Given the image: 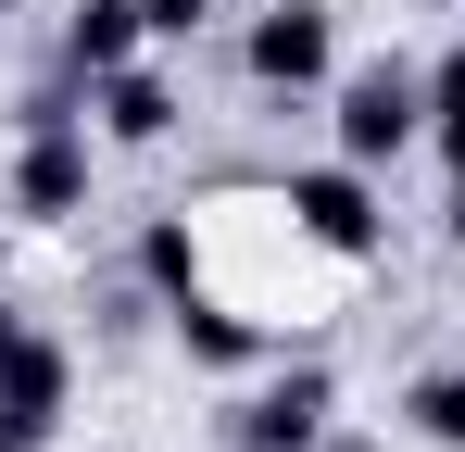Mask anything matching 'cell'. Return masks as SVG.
<instances>
[{"label":"cell","instance_id":"6da1fadb","mask_svg":"<svg viewBox=\"0 0 465 452\" xmlns=\"http://www.w3.org/2000/svg\"><path fill=\"white\" fill-rule=\"evenodd\" d=\"M277 214H290V239L327 251V264H378L390 251V214H378V176H365V163H290Z\"/></svg>","mask_w":465,"mask_h":452},{"label":"cell","instance_id":"7a4b0ae2","mask_svg":"<svg viewBox=\"0 0 465 452\" xmlns=\"http://www.w3.org/2000/svg\"><path fill=\"white\" fill-rule=\"evenodd\" d=\"M239 75H252L264 101L340 88V13H327V0H264V13L239 25Z\"/></svg>","mask_w":465,"mask_h":452},{"label":"cell","instance_id":"3957f363","mask_svg":"<svg viewBox=\"0 0 465 452\" xmlns=\"http://www.w3.org/2000/svg\"><path fill=\"white\" fill-rule=\"evenodd\" d=\"M327 126H340V163L378 176V163H402V151L428 139V75H415V64H352Z\"/></svg>","mask_w":465,"mask_h":452},{"label":"cell","instance_id":"277c9868","mask_svg":"<svg viewBox=\"0 0 465 452\" xmlns=\"http://www.w3.org/2000/svg\"><path fill=\"white\" fill-rule=\"evenodd\" d=\"M327 427H340V377L327 365H277L227 402V452H327Z\"/></svg>","mask_w":465,"mask_h":452},{"label":"cell","instance_id":"5b68a950","mask_svg":"<svg viewBox=\"0 0 465 452\" xmlns=\"http://www.w3.org/2000/svg\"><path fill=\"white\" fill-rule=\"evenodd\" d=\"M88 176H101V126H38V139H13V214L25 226H76Z\"/></svg>","mask_w":465,"mask_h":452},{"label":"cell","instance_id":"8992f818","mask_svg":"<svg viewBox=\"0 0 465 452\" xmlns=\"http://www.w3.org/2000/svg\"><path fill=\"white\" fill-rule=\"evenodd\" d=\"M64 415H76V352H64L51 327H25V339L0 352V427L38 452V440H64Z\"/></svg>","mask_w":465,"mask_h":452},{"label":"cell","instance_id":"52a82bcc","mask_svg":"<svg viewBox=\"0 0 465 452\" xmlns=\"http://www.w3.org/2000/svg\"><path fill=\"white\" fill-rule=\"evenodd\" d=\"M88 126H101V151H163V139H176V75L114 64L101 88H88Z\"/></svg>","mask_w":465,"mask_h":452},{"label":"cell","instance_id":"ba28073f","mask_svg":"<svg viewBox=\"0 0 465 452\" xmlns=\"http://www.w3.org/2000/svg\"><path fill=\"white\" fill-rule=\"evenodd\" d=\"M163 327H176V352H189V365H214V377H252L264 352H277V339H264V327H252V314H239L227 290H189V301H163Z\"/></svg>","mask_w":465,"mask_h":452},{"label":"cell","instance_id":"9c48e42d","mask_svg":"<svg viewBox=\"0 0 465 452\" xmlns=\"http://www.w3.org/2000/svg\"><path fill=\"white\" fill-rule=\"evenodd\" d=\"M139 51H152V13H139V0H76V13H64V75H88V88L114 64H139Z\"/></svg>","mask_w":465,"mask_h":452},{"label":"cell","instance_id":"30bf717a","mask_svg":"<svg viewBox=\"0 0 465 452\" xmlns=\"http://www.w3.org/2000/svg\"><path fill=\"white\" fill-rule=\"evenodd\" d=\"M139 290H163V301L202 290V226H189V214H152V226H139Z\"/></svg>","mask_w":465,"mask_h":452},{"label":"cell","instance_id":"8fae6325","mask_svg":"<svg viewBox=\"0 0 465 452\" xmlns=\"http://www.w3.org/2000/svg\"><path fill=\"white\" fill-rule=\"evenodd\" d=\"M402 427L440 440V452H465V365H428V377H415V389H402Z\"/></svg>","mask_w":465,"mask_h":452},{"label":"cell","instance_id":"7c38bea8","mask_svg":"<svg viewBox=\"0 0 465 452\" xmlns=\"http://www.w3.org/2000/svg\"><path fill=\"white\" fill-rule=\"evenodd\" d=\"M139 13H152V38H202V25H214L227 0H139Z\"/></svg>","mask_w":465,"mask_h":452},{"label":"cell","instance_id":"4fadbf2b","mask_svg":"<svg viewBox=\"0 0 465 452\" xmlns=\"http://www.w3.org/2000/svg\"><path fill=\"white\" fill-rule=\"evenodd\" d=\"M428 151H440V163L465 176V113H428Z\"/></svg>","mask_w":465,"mask_h":452},{"label":"cell","instance_id":"5bb4252c","mask_svg":"<svg viewBox=\"0 0 465 452\" xmlns=\"http://www.w3.org/2000/svg\"><path fill=\"white\" fill-rule=\"evenodd\" d=\"M13 339H25V301H13V290H0V352H13Z\"/></svg>","mask_w":465,"mask_h":452},{"label":"cell","instance_id":"9a60e30c","mask_svg":"<svg viewBox=\"0 0 465 452\" xmlns=\"http://www.w3.org/2000/svg\"><path fill=\"white\" fill-rule=\"evenodd\" d=\"M440 239H453V251H465V176H453V214H440Z\"/></svg>","mask_w":465,"mask_h":452},{"label":"cell","instance_id":"2e32d148","mask_svg":"<svg viewBox=\"0 0 465 452\" xmlns=\"http://www.w3.org/2000/svg\"><path fill=\"white\" fill-rule=\"evenodd\" d=\"M327 452H378V440H365V427H327Z\"/></svg>","mask_w":465,"mask_h":452},{"label":"cell","instance_id":"e0dca14e","mask_svg":"<svg viewBox=\"0 0 465 452\" xmlns=\"http://www.w3.org/2000/svg\"><path fill=\"white\" fill-rule=\"evenodd\" d=\"M415 13H465V0H415Z\"/></svg>","mask_w":465,"mask_h":452},{"label":"cell","instance_id":"ac0fdd59","mask_svg":"<svg viewBox=\"0 0 465 452\" xmlns=\"http://www.w3.org/2000/svg\"><path fill=\"white\" fill-rule=\"evenodd\" d=\"M13 13H25V0H0V25H13Z\"/></svg>","mask_w":465,"mask_h":452},{"label":"cell","instance_id":"d6986e66","mask_svg":"<svg viewBox=\"0 0 465 452\" xmlns=\"http://www.w3.org/2000/svg\"><path fill=\"white\" fill-rule=\"evenodd\" d=\"M0 452H25V440H13V427H0Z\"/></svg>","mask_w":465,"mask_h":452}]
</instances>
